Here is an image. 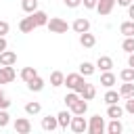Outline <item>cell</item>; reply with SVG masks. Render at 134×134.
Wrapping results in <instances>:
<instances>
[{"label": "cell", "instance_id": "obj_31", "mask_svg": "<svg viewBox=\"0 0 134 134\" xmlns=\"http://www.w3.org/2000/svg\"><path fill=\"white\" fill-rule=\"evenodd\" d=\"M121 48H124V52H134V36H128L124 42H121Z\"/></svg>", "mask_w": 134, "mask_h": 134}, {"label": "cell", "instance_id": "obj_17", "mask_svg": "<svg viewBox=\"0 0 134 134\" xmlns=\"http://www.w3.org/2000/svg\"><path fill=\"white\" fill-rule=\"evenodd\" d=\"M19 29H21V34H31V31L36 29V25H34L31 17H23V19L19 21Z\"/></svg>", "mask_w": 134, "mask_h": 134}, {"label": "cell", "instance_id": "obj_7", "mask_svg": "<svg viewBox=\"0 0 134 134\" xmlns=\"http://www.w3.org/2000/svg\"><path fill=\"white\" fill-rule=\"evenodd\" d=\"M113 6H115V0H98V2H96V10H98V15H100V17L111 15Z\"/></svg>", "mask_w": 134, "mask_h": 134}, {"label": "cell", "instance_id": "obj_39", "mask_svg": "<svg viewBox=\"0 0 134 134\" xmlns=\"http://www.w3.org/2000/svg\"><path fill=\"white\" fill-rule=\"evenodd\" d=\"M8 48V42H6V36H0V52Z\"/></svg>", "mask_w": 134, "mask_h": 134}, {"label": "cell", "instance_id": "obj_33", "mask_svg": "<svg viewBox=\"0 0 134 134\" xmlns=\"http://www.w3.org/2000/svg\"><path fill=\"white\" fill-rule=\"evenodd\" d=\"M77 98H80V94H77V92H73V90H71V92H69V94H67V96H65V105H67V109H69V107H71V105H73V103H75V100H77Z\"/></svg>", "mask_w": 134, "mask_h": 134}, {"label": "cell", "instance_id": "obj_20", "mask_svg": "<svg viewBox=\"0 0 134 134\" xmlns=\"http://www.w3.org/2000/svg\"><path fill=\"white\" fill-rule=\"evenodd\" d=\"M121 130H124V126H121L119 119H111L105 126V132H109V134H121Z\"/></svg>", "mask_w": 134, "mask_h": 134}, {"label": "cell", "instance_id": "obj_11", "mask_svg": "<svg viewBox=\"0 0 134 134\" xmlns=\"http://www.w3.org/2000/svg\"><path fill=\"white\" fill-rule=\"evenodd\" d=\"M71 117H73V113H71L69 109H65V111H59V113H57V119H59V128L67 130V128H69V121H71Z\"/></svg>", "mask_w": 134, "mask_h": 134}, {"label": "cell", "instance_id": "obj_24", "mask_svg": "<svg viewBox=\"0 0 134 134\" xmlns=\"http://www.w3.org/2000/svg\"><path fill=\"white\" fill-rule=\"evenodd\" d=\"M84 100H92L94 96H96V88H94V84H86V88L82 90V94H80Z\"/></svg>", "mask_w": 134, "mask_h": 134}, {"label": "cell", "instance_id": "obj_16", "mask_svg": "<svg viewBox=\"0 0 134 134\" xmlns=\"http://www.w3.org/2000/svg\"><path fill=\"white\" fill-rule=\"evenodd\" d=\"M121 115H124V107H119L117 103L107 105V117H111V119H119Z\"/></svg>", "mask_w": 134, "mask_h": 134}, {"label": "cell", "instance_id": "obj_30", "mask_svg": "<svg viewBox=\"0 0 134 134\" xmlns=\"http://www.w3.org/2000/svg\"><path fill=\"white\" fill-rule=\"evenodd\" d=\"M119 77L121 82H134V67H126L119 71Z\"/></svg>", "mask_w": 134, "mask_h": 134}, {"label": "cell", "instance_id": "obj_21", "mask_svg": "<svg viewBox=\"0 0 134 134\" xmlns=\"http://www.w3.org/2000/svg\"><path fill=\"white\" fill-rule=\"evenodd\" d=\"M119 96H121V98L134 96V82H124L121 88H119Z\"/></svg>", "mask_w": 134, "mask_h": 134}, {"label": "cell", "instance_id": "obj_34", "mask_svg": "<svg viewBox=\"0 0 134 134\" xmlns=\"http://www.w3.org/2000/svg\"><path fill=\"white\" fill-rule=\"evenodd\" d=\"M8 107H10V98L0 90V109H8Z\"/></svg>", "mask_w": 134, "mask_h": 134}, {"label": "cell", "instance_id": "obj_14", "mask_svg": "<svg viewBox=\"0 0 134 134\" xmlns=\"http://www.w3.org/2000/svg\"><path fill=\"white\" fill-rule=\"evenodd\" d=\"M15 63H17V52H13V50L0 52V65H15Z\"/></svg>", "mask_w": 134, "mask_h": 134}, {"label": "cell", "instance_id": "obj_2", "mask_svg": "<svg viewBox=\"0 0 134 134\" xmlns=\"http://www.w3.org/2000/svg\"><path fill=\"white\" fill-rule=\"evenodd\" d=\"M46 27L50 29V34H67V29H69L67 21L61 19V17H50L48 23H46Z\"/></svg>", "mask_w": 134, "mask_h": 134}, {"label": "cell", "instance_id": "obj_43", "mask_svg": "<svg viewBox=\"0 0 134 134\" xmlns=\"http://www.w3.org/2000/svg\"><path fill=\"white\" fill-rule=\"evenodd\" d=\"M132 2H134V0H132Z\"/></svg>", "mask_w": 134, "mask_h": 134}, {"label": "cell", "instance_id": "obj_5", "mask_svg": "<svg viewBox=\"0 0 134 134\" xmlns=\"http://www.w3.org/2000/svg\"><path fill=\"white\" fill-rule=\"evenodd\" d=\"M17 77L13 65H0V84H10Z\"/></svg>", "mask_w": 134, "mask_h": 134}, {"label": "cell", "instance_id": "obj_18", "mask_svg": "<svg viewBox=\"0 0 134 134\" xmlns=\"http://www.w3.org/2000/svg\"><path fill=\"white\" fill-rule=\"evenodd\" d=\"M96 67L100 71H111L113 69V59L111 57H98L96 59Z\"/></svg>", "mask_w": 134, "mask_h": 134}, {"label": "cell", "instance_id": "obj_37", "mask_svg": "<svg viewBox=\"0 0 134 134\" xmlns=\"http://www.w3.org/2000/svg\"><path fill=\"white\" fill-rule=\"evenodd\" d=\"M63 2H65L67 8H77V6L82 4V0H63Z\"/></svg>", "mask_w": 134, "mask_h": 134}, {"label": "cell", "instance_id": "obj_32", "mask_svg": "<svg viewBox=\"0 0 134 134\" xmlns=\"http://www.w3.org/2000/svg\"><path fill=\"white\" fill-rule=\"evenodd\" d=\"M8 121H10L8 111H6V109H0V128H6V126H8Z\"/></svg>", "mask_w": 134, "mask_h": 134}, {"label": "cell", "instance_id": "obj_15", "mask_svg": "<svg viewBox=\"0 0 134 134\" xmlns=\"http://www.w3.org/2000/svg\"><path fill=\"white\" fill-rule=\"evenodd\" d=\"M80 44H82L84 48H92V46L96 44V38H94V34H90V31H84V34H80Z\"/></svg>", "mask_w": 134, "mask_h": 134}, {"label": "cell", "instance_id": "obj_10", "mask_svg": "<svg viewBox=\"0 0 134 134\" xmlns=\"http://www.w3.org/2000/svg\"><path fill=\"white\" fill-rule=\"evenodd\" d=\"M69 111H71L73 115H84V113L88 111V100H84V98L80 96V98H77V100L69 107Z\"/></svg>", "mask_w": 134, "mask_h": 134}, {"label": "cell", "instance_id": "obj_6", "mask_svg": "<svg viewBox=\"0 0 134 134\" xmlns=\"http://www.w3.org/2000/svg\"><path fill=\"white\" fill-rule=\"evenodd\" d=\"M15 132L17 134H29L31 132V121L27 117H17L15 119Z\"/></svg>", "mask_w": 134, "mask_h": 134}, {"label": "cell", "instance_id": "obj_35", "mask_svg": "<svg viewBox=\"0 0 134 134\" xmlns=\"http://www.w3.org/2000/svg\"><path fill=\"white\" fill-rule=\"evenodd\" d=\"M124 111H128V113H132V115H134V96H130V98L126 100V107H124Z\"/></svg>", "mask_w": 134, "mask_h": 134}, {"label": "cell", "instance_id": "obj_41", "mask_svg": "<svg viewBox=\"0 0 134 134\" xmlns=\"http://www.w3.org/2000/svg\"><path fill=\"white\" fill-rule=\"evenodd\" d=\"M128 67H134V52L128 54Z\"/></svg>", "mask_w": 134, "mask_h": 134}, {"label": "cell", "instance_id": "obj_8", "mask_svg": "<svg viewBox=\"0 0 134 134\" xmlns=\"http://www.w3.org/2000/svg\"><path fill=\"white\" fill-rule=\"evenodd\" d=\"M71 29L75 34H84V31H90V21L84 19V17H77L73 23H71Z\"/></svg>", "mask_w": 134, "mask_h": 134}, {"label": "cell", "instance_id": "obj_42", "mask_svg": "<svg viewBox=\"0 0 134 134\" xmlns=\"http://www.w3.org/2000/svg\"><path fill=\"white\" fill-rule=\"evenodd\" d=\"M132 0H115V4H119V6H128Z\"/></svg>", "mask_w": 134, "mask_h": 134}, {"label": "cell", "instance_id": "obj_36", "mask_svg": "<svg viewBox=\"0 0 134 134\" xmlns=\"http://www.w3.org/2000/svg\"><path fill=\"white\" fill-rule=\"evenodd\" d=\"M96 2H98V0H82V4H84V8H88V10H92V8H96Z\"/></svg>", "mask_w": 134, "mask_h": 134}, {"label": "cell", "instance_id": "obj_4", "mask_svg": "<svg viewBox=\"0 0 134 134\" xmlns=\"http://www.w3.org/2000/svg\"><path fill=\"white\" fill-rule=\"evenodd\" d=\"M69 128H71L75 134H82V132L88 130V121L84 119V115H73L71 121H69Z\"/></svg>", "mask_w": 134, "mask_h": 134}, {"label": "cell", "instance_id": "obj_28", "mask_svg": "<svg viewBox=\"0 0 134 134\" xmlns=\"http://www.w3.org/2000/svg\"><path fill=\"white\" fill-rule=\"evenodd\" d=\"M96 71V65H92V63H88V61H84L82 65H80V73L84 75V77H88V75H92Z\"/></svg>", "mask_w": 134, "mask_h": 134}, {"label": "cell", "instance_id": "obj_25", "mask_svg": "<svg viewBox=\"0 0 134 134\" xmlns=\"http://www.w3.org/2000/svg\"><path fill=\"white\" fill-rule=\"evenodd\" d=\"M119 98H121L119 92H117V90H111V88H109V90L105 92V96H103V100H105L107 105H113V103H117Z\"/></svg>", "mask_w": 134, "mask_h": 134}, {"label": "cell", "instance_id": "obj_23", "mask_svg": "<svg viewBox=\"0 0 134 134\" xmlns=\"http://www.w3.org/2000/svg\"><path fill=\"white\" fill-rule=\"evenodd\" d=\"M36 75H38V71H36V67H23V69H21V80H23L25 84H27L29 80H34Z\"/></svg>", "mask_w": 134, "mask_h": 134}, {"label": "cell", "instance_id": "obj_22", "mask_svg": "<svg viewBox=\"0 0 134 134\" xmlns=\"http://www.w3.org/2000/svg\"><path fill=\"white\" fill-rule=\"evenodd\" d=\"M63 82H65V73L63 71H52L50 73V86L59 88V86H63Z\"/></svg>", "mask_w": 134, "mask_h": 134}, {"label": "cell", "instance_id": "obj_19", "mask_svg": "<svg viewBox=\"0 0 134 134\" xmlns=\"http://www.w3.org/2000/svg\"><path fill=\"white\" fill-rule=\"evenodd\" d=\"M27 90H31V92H42V90H44V80H42L40 75H36L34 80L27 82Z\"/></svg>", "mask_w": 134, "mask_h": 134}, {"label": "cell", "instance_id": "obj_1", "mask_svg": "<svg viewBox=\"0 0 134 134\" xmlns=\"http://www.w3.org/2000/svg\"><path fill=\"white\" fill-rule=\"evenodd\" d=\"M86 80H84V75L77 71V73H67L65 75V82H63V86H67L69 90H73V92H77V94H82V90L86 88Z\"/></svg>", "mask_w": 134, "mask_h": 134}, {"label": "cell", "instance_id": "obj_13", "mask_svg": "<svg viewBox=\"0 0 134 134\" xmlns=\"http://www.w3.org/2000/svg\"><path fill=\"white\" fill-rule=\"evenodd\" d=\"M115 82H117V77H115L113 71H103V73H100V86H105V88H113Z\"/></svg>", "mask_w": 134, "mask_h": 134}, {"label": "cell", "instance_id": "obj_26", "mask_svg": "<svg viewBox=\"0 0 134 134\" xmlns=\"http://www.w3.org/2000/svg\"><path fill=\"white\" fill-rule=\"evenodd\" d=\"M40 111H42V105H40L38 100H29V103L25 105V113H27V115H38Z\"/></svg>", "mask_w": 134, "mask_h": 134}, {"label": "cell", "instance_id": "obj_27", "mask_svg": "<svg viewBox=\"0 0 134 134\" xmlns=\"http://www.w3.org/2000/svg\"><path fill=\"white\" fill-rule=\"evenodd\" d=\"M119 31L124 34V38L134 36V21H132V19H130V21H124V23L119 25Z\"/></svg>", "mask_w": 134, "mask_h": 134}, {"label": "cell", "instance_id": "obj_29", "mask_svg": "<svg viewBox=\"0 0 134 134\" xmlns=\"http://www.w3.org/2000/svg\"><path fill=\"white\" fill-rule=\"evenodd\" d=\"M21 8L27 15H31L34 10H38V0H21Z\"/></svg>", "mask_w": 134, "mask_h": 134}, {"label": "cell", "instance_id": "obj_3", "mask_svg": "<svg viewBox=\"0 0 134 134\" xmlns=\"http://www.w3.org/2000/svg\"><path fill=\"white\" fill-rule=\"evenodd\" d=\"M88 132L90 134H103L105 132V119L100 115H92L88 121Z\"/></svg>", "mask_w": 134, "mask_h": 134}, {"label": "cell", "instance_id": "obj_38", "mask_svg": "<svg viewBox=\"0 0 134 134\" xmlns=\"http://www.w3.org/2000/svg\"><path fill=\"white\" fill-rule=\"evenodd\" d=\"M8 29H10V25H8L6 21H0V36H6Z\"/></svg>", "mask_w": 134, "mask_h": 134}, {"label": "cell", "instance_id": "obj_9", "mask_svg": "<svg viewBox=\"0 0 134 134\" xmlns=\"http://www.w3.org/2000/svg\"><path fill=\"white\" fill-rule=\"evenodd\" d=\"M29 17H31V21H34V25H36V27H44V25L48 23V15H46L44 10H40V8H38V10H34Z\"/></svg>", "mask_w": 134, "mask_h": 134}, {"label": "cell", "instance_id": "obj_40", "mask_svg": "<svg viewBox=\"0 0 134 134\" xmlns=\"http://www.w3.org/2000/svg\"><path fill=\"white\" fill-rule=\"evenodd\" d=\"M126 8H128V17H130V19L134 21V2H130V4L126 6Z\"/></svg>", "mask_w": 134, "mask_h": 134}, {"label": "cell", "instance_id": "obj_12", "mask_svg": "<svg viewBox=\"0 0 134 134\" xmlns=\"http://www.w3.org/2000/svg\"><path fill=\"white\" fill-rule=\"evenodd\" d=\"M57 128H59V119H57V115H46V117H42V130L52 132V130H57Z\"/></svg>", "mask_w": 134, "mask_h": 134}]
</instances>
